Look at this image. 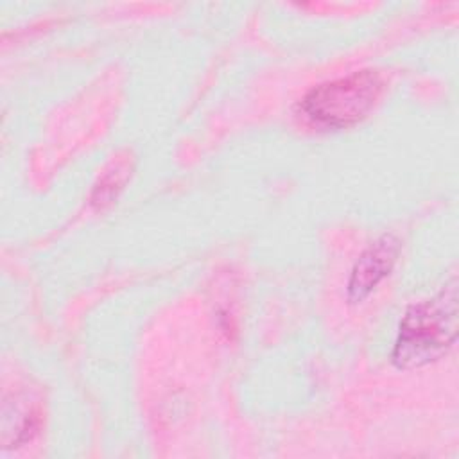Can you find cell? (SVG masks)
Returning a JSON list of instances; mask_svg holds the SVG:
<instances>
[{"label": "cell", "mask_w": 459, "mask_h": 459, "mask_svg": "<svg viewBox=\"0 0 459 459\" xmlns=\"http://www.w3.org/2000/svg\"><path fill=\"white\" fill-rule=\"evenodd\" d=\"M457 341V280L452 276L436 294L411 305L400 319L391 360L398 369L429 366Z\"/></svg>", "instance_id": "obj_1"}, {"label": "cell", "mask_w": 459, "mask_h": 459, "mask_svg": "<svg viewBox=\"0 0 459 459\" xmlns=\"http://www.w3.org/2000/svg\"><path fill=\"white\" fill-rule=\"evenodd\" d=\"M382 93L384 77L377 70H357L312 86L301 97L298 109L319 129H348L375 109Z\"/></svg>", "instance_id": "obj_2"}, {"label": "cell", "mask_w": 459, "mask_h": 459, "mask_svg": "<svg viewBox=\"0 0 459 459\" xmlns=\"http://www.w3.org/2000/svg\"><path fill=\"white\" fill-rule=\"evenodd\" d=\"M400 255V240L394 235H382L373 240L355 260L348 281L346 298L350 303L364 301L393 271Z\"/></svg>", "instance_id": "obj_3"}, {"label": "cell", "mask_w": 459, "mask_h": 459, "mask_svg": "<svg viewBox=\"0 0 459 459\" xmlns=\"http://www.w3.org/2000/svg\"><path fill=\"white\" fill-rule=\"evenodd\" d=\"M41 427V409L30 396H14L5 400L2 409V445L16 448L30 441Z\"/></svg>", "instance_id": "obj_4"}, {"label": "cell", "mask_w": 459, "mask_h": 459, "mask_svg": "<svg viewBox=\"0 0 459 459\" xmlns=\"http://www.w3.org/2000/svg\"><path fill=\"white\" fill-rule=\"evenodd\" d=\"M133 163L127 158H117L109 163V167L99 176L97 183L93 185L90 203L95 210L108 208L118 194L124 190L126 183L131 178Z\"/></svg>", "instance_id": "obj_5"}]
</instances>
